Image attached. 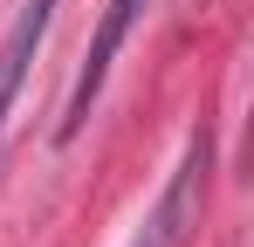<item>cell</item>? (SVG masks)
<instances>
[{"mask_svg": "<svg viewBox=\"0 0 254 247\" xmlns=\"http://www.w3.org/2000/svg\"><path fill=\"white\" fill-rule=\"evenodd\" d=\"M206 172H213V130L199 124V130L186 137V158H179V172L165 179V192H158L151 220L137 227L130 247H186L192 241V227H199V213H206Z\"/></svg>", "mask_w": 254, "mask_h": 247, "instance_id": "6da1fadb", "label": "cell"}, {"mask_svg": "<svg viewBox=\"0 0 254 247\" xmlns=\"http://www.w3.org/2000/svg\"><path fill=\"white\" fill-rule=\"evenodd\" d=\"M137 14H144V0H110V7H103V21H96V35H89V48H83V69H76V89H69V110H62V144L89 124V103L103 96V76H110L124 35L137 28Z\"/></svg>", "mask_w": 254, "mask_h": 247, "instance_id": "7a4b0ae2", "label": "cell"}, {"mask_svg": "<svg viewBox=\"0 0 254 247\" xmlns=\"http://www.w3.org/2000/svg\"><path fill=\"white\" fill-rule=\"evenodd\" d=\"M48 14H55V0H28L21 21L0 41V130H7V110H14V96H21V76H28V62H35V48H42V35H48Z\"/></svg>", "mask_w": 254, "mask_h": 247, "instance_id": "3957f363", "label": "cell"}]
</instances>
